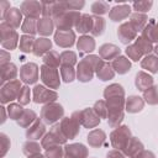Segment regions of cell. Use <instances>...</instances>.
Instances as JSON below:
<instances>
[{"instance_id": "5", "label": "cell", "mask_w": 158, "mask_h": 158, "mask_svg": "<svg viewBox=\"0 0 158 158\" xmlns=\"http://www.w3.org/2000/svg\"><path fill=\"white\" fill-rule=\"evenodd\" d=\"M21 89H22L21 81L17 80V79L4 84L1 86V90H0V101L2 104H7V102L17 99L19 95H20Z\"/></svg>"}, {"instance_id": "51", "label": "cell", "mask_w": 158, "mask_h": 158, "mask_svg": "<svg viewBox=\"0 0 158 158\" xmlns=\"http://www.w3.org/2000/svg\"><path fill=\"white\" fill-rule=\"evenodd\" d=\"M126 54L135 62H137L138 59H141V57L143 56V53L139 51V48L136 44H131L126 48Z\"/></svg>"}, {"instance_id": "52", "label": "cell", "mask_w": 158, "mask_h": 158, "mask_svg": "<svg viewBox=\"0 0 158 158\" xmlns=\"http://www.w3.org/2000/svg\"><path fill=\"white\" fill-rule=\"evenodd\" d=\"M30 95H31V91H30V88L27 85H23L21 91H20V95L17 98V101L20 105H26L30 102Z\"/></svg>"}, {"instance_id": "31", "label": "cell", "mask_w": 158, "mask_h": 158, "mask_svg": "<svg viewBox=\"0 0 158 158\" xmlns=\"http://www.w3.org/2000/svg\"><path fill=\"white\" fill-rule=\"evenodd\" d=\"M106 139V135L102 130H93L89 135H88V142L91 147H100L104 144Z\"/></svg>"}, {"instance_id": "46", "label": "cell", "mask_w": 158, "mask_h": 158, "mask_svg": "<svg viewBox=\"0 0 158 158\" xmlns=\"http://www.w3.org/2000/svg\"><path fill=\"white\" fill-rule=\"evenodd\" d=\"M23 110L25 109H22V105H20V104H10L6 109V111L9 114V117L12 118V120H16V121L20 118Z\"/></svg>"}, {"instance_id": "27", "label": "cell", "mask_w": 158, "mask_h": 158, "mask_svg": "<svg viewBox=\"0 0 158 158\" xmlns=\"http://www.w3.org/2000/svg\"><path fill=\"white\" fill-rule=\"evenodd\" d=\"M147 20H148V17H147L146 14L135 12V14H132V15L130 16V21H128V22H130L131 26L136 30V32H142L143 28H144L146 25H147Z\"/></svg>"}, {"instance_id": "22", "label": "cell", "mask_w": 158, "mask_h": 158, "mask_svg": "<svg viewBox=\"0 0 158 158\" xmlns=\"http://www.w3.org/2000/svg\"><path fill=\"white\" fill-rule=\"evenodd\" d=\"M142 151H143L142 142L136 137H131V139L128 141L127 146L123 148V154L128 156L130 158H136Z\"/></svg>"}, {"instance_id": "59", "label": "cell", "mask_w": 158, "mask_h": 158, "mask_svg": "<svg viewBox=\"0 0 158 158\" xmlns=\"http://www.w3.org/2000/svg\"><path fill=\"white\" fill-rule=\"evenodd\" d=\"M10 62V53H7L6 51H1V64L9 63Z\"/></svg>"}, {"instance_id": "23", "label": "cell", "mask_w": 158, "mask_h": 158, "mask_svg": "<svg viewBox=\"0 0 158 158\" xmlns=\"http://www.w3.org/2000/svg\"><path fill=\"white\" fill-rule=\"evenodd\" d=\"M44 132H46V127H44V123L40 120V118H37L31 126H30V128L26 131V137L28 138V139H40L43 135H44Z\"/></svg>"}, {"instance_id": "17", "label": "cell", "mask_w": 158, "mask_h": 158, "mask_svg": "<svg viewBox=\"0 0 158 158\" xmlns=\"http://www.w3.org/2000/svg\"><path fill=\"white\" fill-rule=\"evenodd\" d=\"M94 69L91 68V65L85 60V59H81L78 64V68H77V77H78V80L85 83V81H89L93 79V75H94Z\"/></svg>"}, {"instance_id": "41", "label": "cell", "mask_w": 158, "mask_h": 158, "mask_svg": "<svg viewBox=\"0 0 158 158\" xmlns=\"http://www.w3.org/2000/svg\"><path fill=\"white\" fill-rule=\"evenodd\" d=\"M143 98L151 105L158 104V86L152 85L151 88H148L147 90H144L143 91Z\"/></svg>"}, {"instance_id": "24", "label": "cell", "mask_w": 158, "mask_h": 158, "mask_svg": "<svg viewBox=\"0 0 158 158\" xmlns=\"http://www.w3.org/2000/svg\"><path fill=\"white\" fill-rule=\"evenodd\" d=\"M142 37L149 42H158V22L154 19H151L146 27L142 31Z\"/></svg>"}, {"instance_id": "6", "label": "cell", "mask_w": 158, "mask_h": 158, "mask_svg": "<svg viewBox=\"0 0 158 158\" xmlns=\"http://www.w3.org/2000/svg\"><path fill=\"white\" fill-rule=\"evenodd\" d=\"M72 117L86 128H93L100 123V117L95 114L94 109H84L80 111H75L73 112Z\"/></svg>"}, {"instance_id": "10", "label": "cell", "mask_w": 158, "mask_h": 158, "mask_svg": "<svg viewBox=\"0 0 158 158\" xmlns=\"http://www.w3.org/2000/svg\"><path fill=\"white\" fill-rule=\"evenodd\" d=\"M42 4V15L43 17H57L60 14L68 11L65 1H57V2H41Z\"/></svg>"}, {"instance_id": "47", "label": "cell", "mask_w": 158, "mask_h": 158, "mask_svg": "<svg viewBox=\"0 0 158 158\" xmlns=\"http://www.w3.org/2000/svg\"><path fill=\"white\" fill-rule=\"evenodd\" d=\"M60 63L65 65H74L77 63V54L72 51H64L60 54ZM60 64V65H62Z\"/></svg>"}, {"instance_id": "37", "label": "cell", "mask_w": 158, "mask_h": 158, "mask_svg": "<svg viewBox=\"0 0 158 158\" xmlns=\"http://www.w3.org/2000/svg\"><path fill=\"white\" fill-rule=\"evenodd\" d=\"M35 37L30 35H23L20 37V49L23 53H30L33 52V46H35Z\"/></svg>"}, {"instance_id": "60", "label": "cell", "mask_w": 158, "mask_h": 158, "mask_svg": "<svg viewBox=\"0 0 158 158\" xmlns=\"http://www.w3.org/2000/svg\"><path fill=\"white\" fill-rule=\"evenodd\" d=\"M0 109H1V110H0V111H1V123H4L5 120H6V118H5V110H6V109H5L4 106H1Z\"/></svg>"}, {"instance_id": "26", "label": "cell", "mask_w": 158, "mask_h": 158, "mask_svg": "<svg viewBox=\"0 0 158 158\" xmlns=\"http://www.w3.org/2000/svg\"><path fill=\"white\" fill-rule=\"evenodd\" d=\"M93 25H94V19L93 16L88 15V14H83L80 16V19L78 20L77 25H75V30L79 33H86V32H91L93 30Z\"/></svg>"}, {"instance_id": "55", "label": "cell", "mask_w": 158, "mask_h": 158, "mask_svg": "<svg viewBox=\"0 0 158 158\" xmlns=\"http://www.w3.org/2000/svg\"><path fill=\"white\" fill-rule=\"evenodd\" d=\"M67 2V7L68 10L70 11H77V10H80L83 6H84V1H65Z\"/></svg>"}, {"instance_id": "39", "label": "cell", "mask_w": 158, "mask_h": 158, "mask_svg": "<svg viewBox=\"0 0 158 158\" xmlns=\"http://www.w3.org/2000/svg\"><path fill=\"white\" fill-rule=\"evenodd\" d=\"M43 63L52 68H58L60 63V56L56 51H49L47 54L43 56Z\"/></svg>"}, {"instance_id": "44", "label": "cell", "mask_w": 158, "mask_h": 158, "mask_svg": "<svg viewBox=\"0 0 158 158\" xmlns=\"http://www.w3.org/2000/svg\"><path fill=\"white\" fill-rule=\"evenodd\" d=\"M60 75H62L63 81L70 83V81H73L74 78H75V72H74V69H73L72 65L62 64V65H60Z\"/></svg>"}, {"instance_id": "3", "label": "cell", "mask_w": 158, "mask_h": 158, "mask_svg": "<svg viewBox=\"0 0 158 158\" xmlns=\"http://www.w3.org/2000/svg\"><path fill=\"white\" fill-rule=\"evenodd\" d=\"M63 114H64V110H63L62 105H59L57 102H49V104H46L42 107V110H41V118L43 120L44 123L53 125L59 118L63 117Z\"/></svg>"}, {"instance_id": "13", "label": "cell", "mask_w": 158, "mask_h": 158, "mask_svg": "<svg viewBox=\"0 0 158 158\" xmlns=\"http://www.w3.org/2000/svg\"><path fill=\"white\" fill-rule=\"evenodd\" d=\"M60 128L67 138H74L79 133V126L80 123L74 120L73 117H63L62 121L59 122Z\"/></svg>"}, {"instance_id": "29", "label": "cell", "mask_w": 158, "mask_h": 158, "mask_svg": "<svg viewBox=\"0 0 158 158\" xmlns=\"http://www.w3.org/2000/svg\"><path fill=\"white\" fill-rule=\"evenodd\" d=\"M54 21L51 17H42L37 21V32L42 36H49L53 32Z\"/></svg>"}, {"instance_id": "36", "label": "cell", "mask_w": 158, "mask_h": 158, "mask_svg": "<svg viewBox=\"0 0 158 158\" xmlns=\"http://www.w3.org/2000/svg\"><path fill=\"white\" fill-rule=\"evenodd\" d=\"M104 96L105 99L109 98H118V96H125V90L120 84H111L105 88L104 90Z\"/></svg>"}, {"instance_id": "50", "label": "cell", "mask_w": 158, "mask_h": 158, "mask_svg": "<svg viewBox=\"0 0 158 158\" xmlns=\"http://www.w3.org/2000/svg\"><path fill=\"white\" fill-rule=\"evenodd\" d=\"M46 158H62L64 156V151L63 148L58 144V146H53L46 149Z\"/></svg>"}, {"instance_id": "1", "label": "cell", "mask_w": 158, "mask_h": 158, "mask_svg": "<svg viewBox=\"0 0 158 158\" xmlns=\"http://www.w3.org/2000/svg\"><path fill=\"white\" fill-rule=\"evenodd\" d=\"M107 106V122L111 127H118L120 122L123 118V107L125 99L122 96L118 98H109L106 99Z\"/></svg>"}, {"instance_id": "21", "label": "cell", "mask_w": 158, "mask_h": 158, "mask_svg": "<svg viewBox=\"0 0 158 158\" xmlns=\"http://www.w3.org/2000/svg\"><path fill=\"white\" fill-rule=\"evenodd\" d=\"M121 53V49L115 46V44H111V43H105L102 44L100 48H99V54H100V58L105 59V60H110V59H115L120 56Z\"/></svg>"}, {"instance_id": "30", "label": "cell", "mask_w": 158, "mask_h": 158, "mask_svg": "<svg viewBox=\"0 0 158 158\" xmlns=\"http://www.w3.org/2000/svg\"><path fill=\"white\" fill-rule=\"evenodd\" d=\"M111 65H112L114 70L117 72L118 74H125V73H127V72L130 70V68H131L130 60H128L126 57H123V56H118L117 58H115V59L112 60Z\"/></svg>"}, {"instance_id": "14", "label": "cell", "mask_w": 158, "mask_h": 158, "mask_svg": "<svg viewBox=\"0 0 158 158\" xmlns=\"http://www.w3.org/2000/svg\"><path fill=\"white\" fill-rule=\"evenodd\" d=\"M88 149L81 143H72L64 147V158H86Z\"/></svg>"}, {"instance_id": "57", "label": "cell", "mask_w": 158, "mask_h": 158, "mask_svg": "<svg viewBox=\"0 0 158 158\" xmlns=\"http://www.w3.org/2000/svg\"><path fill=\"white\" fill-rule=\"evenodd\" d=\"M107 158H125V154L121 153L118 149H112L107 152Z\"/></svg>"}, {"instance_id": "45", "label": "cell", "mask_w": 158, "mask_h": 158, "mask_svg": "<svg viewBox=\"0 0 158 158\" xmlns=\"http://www.w3.org/2000/svg\"><path fill=\"white\" fill-rule=\"evenodd\" d=\"M41 147L42 146H40L37 142H35V141H27L25 144H23V153L26 154V156H33V154H38L40 152H41Z\"/></svg>"}, {"instance_id": "48", "label": "cell", "mask_w": 158, "mask_h": 158, "mask_svg": "<svg viewBox=\"0 0 158 158\" xmlns=\"http://www.w3.org/2000/svg\"><path fill=\"white\" fill-rule=\"evenodd\" d=\"M91 11L93 14H95L96 16H100V15H104L109 11V4L105 2V1H95L93 5H91Z\"/></svg>"}, {"instance_id": "34", "label": "cell", "mask_w": 158, "mask_h": 158, "mask_svg": "<svg viewBox=\"0 0 158 158\" xmlns=\"http://www.w3.org/2000/svg\"><path fill=\"white\" fill-rule=\"evenodd\" d=\"M141 67L151 73H158V57L148 54L141 60Z\"/></svg>"}, {"instance_id": "12", "label": "cell", "mask_w": 158, "mask_h": 158, "mask_svg": "<svg viewBox=\"0 0 158 158\" xmlns=\"http://www.w3.org/2000/svg\"><path fill=\"white\" fill-rule=\"evenodd\" d=\"M21 12L28 17V19H35L37 20L40 17V15L42 14V4L38 1H32V0H27L23 1L20 6Z\"/></svg>"}, {"instance_id": "25", "label": "cell", "mask_w": 158, "mask_h": 158, "mask_svg": "<svg viewBox=\"0 0 158 158\" xmlns=\"http://www.w3.org/2000/svg\"><path fill=\"white\" fill-rule=\"evenodd\" d=\"M51 48H52V42L48 38H44V37L37 38L33 46V54L37 57L44 56L51 51Z\"/></svg>"}, {"instance_id": "15", "label": "cell", "mask_w": 158, "mask_h": 158, "mask_svg": "<svg viewBox=\"0 0 158 158\" xmlns=\"http://www.w3.org/2000/svg\"><path fill=\"white\" fill-rule=\"evenodd\" d=\"M74 41H75V33L72 30H68V31L57 30V32L54 33V42L59 47H63V48L72 47L74 44Z\"/></svg>"}, {"instance_id": "2", "label": "cell", "mask_w": 158, "mask_h": 158, "mask_svg": "<svg viewBox=\"0 0 158 158\" xmlns=\"http://www.w3.org/2000/svg\"><path fill=\"white\" fill-rule=\"evenodd\" d=\"M19 35L10 25H7L5 21L0 25V42L1 46L5 49H15L19 42Z\"/></svg>"}, {"instance_id": "11", "label": "cell", "mask_w": 158, "mask_h": 158, "mask_svg": "<svg viewBox=\"0 0 158 158\" xmlns=\"http://www.w3.org/2000/svg\"><path fill=\"white\" fill-rule=\"evenodd\" d=\"M20 78L26 84H33L38 79V67L36 63H26L20 69Z\"/></svg>"}, {"instance_id": "9", "label": "cell", "mask_w": 158, "mask_h": 158, "mask_svg": "<svg viewBox=\"0 0 158 158\" xmlns=\"http://www.w3.org/2000/svg\"><path fill=\"white\" fill-rule=\"evenodd\" d=\"M32 95H33V101L36 104H49L58 98L56 91L49 90L43 85H36L32 90Z\"/></svg>"}, {"instance_id": "38", "label": "cell", "mask_w": 158, "mask_h": 158, "mask_svg": "<svg viewBox=\"0 0 158 158\" xmlns=\"http://www.w3.org/2000/svg\"><path fill=\"white\" fill-rule=\"evenodd\" d=\"M96 75L101 79V80H109V79H112L114 75H115V70L112 68V65L107 62H104V64L99 68V70L96 72Z\"/></svg>"}, {"instance_id": "43", "label": "cell", "mask_w": 158, "mask_h": 158, "mask_svg": "<svg viewBox=\"0 0 158 158\" xmlns=\"http://www.w3.org/2000/svg\"><path fill=\"white\" fill-rule=\"evenodd\" d=\"M94 25H93V30H91V35L94 36H100L104 33V30H105V20L101 17V16H94Z\"/></svg>"}, {"instance_id": "40", "label": "cell", "mask_w": 158, "mask_h": 158, "mask_svg": "<svg viewBox=\"0 0 158 158\" xmlns=\"http://www.w3.org/2000/svg\"><path fill=\"white\" fill-rule=\"evenodd\" d=\"M21 31L25 32L26 35L33 36L37 32V21L35 19H28L26 17L21 25Z\"/></svg>"}, {"instance_id": "42", "label": "cell", "mask_w": 158, "mask_h": 158, "mask_svg": "<svg viewBox=\"0 0 158 158\" xmlns=\"http://www.w3.org/2000/svg\"><path fill=\"white\" fill-rule=\"evenodd\" d=\"M138 48H139V51L143 53V54H146V56H148L152 51H153V46H152V42H149L148 40H146V38H143L142 36H139L138 38H136V43H135Z\"/></svg>"}, {"instance_id": "4", "label": "cell", "mask_w": 158, "mask_h": 158, "mask_svg": "<svg viewBox=\"0 0 158 158\" xmlns=\"http://www.w3.org/2000/svg\"><path fill=\"white\" fill-rule=\"evenodd\" d=\"M80 14L79 11H65L63 14H60L59 16L54 17L53 21H54V26L58 28V31H68L70 30L73 26L75 27L78 20L80 19Z\"/></svg>"}, {"instance_id": "62", "label": "cell", "mask_w": 158, "mask_h": 158, "mask_svg": "<svg viewBox=\"0 0 158 158\" xmlns=\"http://www.w3.org/2000/svg\"><path fill=\"white\" fill-rule=\"evenodd\" d=\"M153 51L156 52V54H157V57H158V44H157V46H156V47L153 48Z\"/></svg>"}, {"instance_id": "18", "label": "cell", "mask_w": 158, "mask_h": 158, "mask_svg": "<svg viewBox=\"0 0 158 158\" xmlns=\"http://www.w3.org/2000/svg\"><path fill=\"white\" fill-rule=\"evenodd\" d=\"M0 73H1V86L11 80H15L17 75V68L14 63L9 62L5 64H1L0 67Z\"/></svg>"}, {"instance_id": "8", "label": "cell", "mask_w": 158, "mask_h": 158, "mask_svg": "<svg viewBox=\"0 0 158 158\" xmlns=\"http://www.w3.org/2000/svg\"><path fill=\"white\" fill-rule=\"evenodd\" d=\"M40 72H41V79L47 86H49L51 89L59 88V73L57 68H52V67L43 64Z\"/></svg>"}, {"instance_id": "33", "label": "cell", "mask_w": 158, "mask_h": 158, "mask_svg": "<svg viewBox=\"0 0 158 158\" xmlns=\"http://www.w3.org/2000/svg\"><path fill=\"white\" fill-rule=\"evenodd\" d=\"M36 120H37V117H36L35 111H33V110H30V109H25L23 112H22V115L20 116V118H19L16 122H17V125L21 126V127H28V126L32 125Z\"/></svg>"}, {"instance_id": "35", "label": "cell", "mask_w": 158, "mask_h": 158, "mask_svg": "<svg viewBox=\"0 0 158 158\" xmlns=\"http://www.w3.org/2000/svg\"><path fill=\"white\" fill-rule=\"evenodd\" d=\"M78 49H80L81 52H85V53H89L91 51H94L95 48V41L93 37L90 36H81L79 40H78Z\"/></svg>"}, {"instance_id": "58", "label": "cell", "mask_w": 158, "mask_h": 158, "mask_svg": "<svg viewBox=\"0 0 158 158\" xmlns=\"http://www.w3.org/2000/svg\"><path fill=\"white\" fill-rule=\"evenodd\" d=\"M136 158H156V157H154V154H153L152 152H149V151H144V149H143Z\"/></svg>"}, {"instance_id": "32", "label": "cell", "mask_w": 158, "mask_h": 158, "mask_svg": "<svg viewBox=\"0 0 158 158\" xmlns=\"http://www.w3.org/2000/svg\"><path fill=\"white\" fill-rule=\"evenodd\" d=\"M143 105H144V101L139 98V96H130L126 101V110L131 114H135V112H138L143 109Z\"/></svg>"}, {"instance_id": "61", "label": "cell", "mask_w": 158, "mask_h": 158, "mask_svg": "<svg viewBox=\"0 0 158 158\" xmlns=\"http://www.w3.org/2000/svg\"><path fill=\"white\" fill-rule=\"evenodd\" d=\"M28 158H46V156H42L41 153H38V154H33V156H30Z\"/></svg>"}, {"instance_id": "53", "label": "cell", "mask_w": 158, "mask_h": 158, "mask_svg": "<svg viewBox=\"0 0 158 158\" xmlns=\"http://www.w3.org/2000/svg\"><path fill=\"white\" fill-rule=\"evenodd\" d=\"M152 5H153L152 1H137V2H133V9L136 10V12L144 14L152 7Z\"/></svg>"}, {"instance_id": "20", "label": "cell", "mask_w": 158, "mask_h": 158, "mask_svg": "<svg viewBox=\"0 0 158 158\" xmlns=\"http://www.w3.org/2000/svg\"><path fill=\"white\" fill-rule=\"evenodd\" d=\"M22 12H21V10H19L17 7H11L9 11H7V14H6V16H5V22L7 23V25H10L12 28H19L20 27V25H22Z\"/></svg>"}, {"instance_id": "19", "label": "cell", "mask_w": 158, "mask_h": 158, "mask_svg": "<svg viewBox=\"0 0 158 158\" xmlns=\"http://www.w3.org/2000/svg\"><path fill=\"white\" fill-rule=\"evenodd\" d=\"M130 14H131V7H130V5L121 4V5L114 6V7L110 10L109 17H110V20H112V21H121V20L126 19Z\"/></svg>"}, {"instance_id": "56", "label": "cell", "mask_w": 158, "mask_h": 158, "mask_svg": "<svg viewBox=\"0 0 158 158\" xmlns=\"http://www.w3.org/2000/svg\"><path fill=\"white\" fill-rule=\"evenodd\" d=\"M10 9L11 7H10V2L9 1H6V0H1L0 1V10H1V19L2 20L5 19V16H6V14H7V11Z\"/></svg>"}, {"instance_id": "16", "label": "cell", "mask_w": 158, "mask_h": 158, "mask_svg": "<svg viewBox=\"0 0 158 158\" xmlns=\"http://www.w3.org/2000/svg\"><path fill=\"white\" fill-rule=\"evenodd\" d=\"M117 36L120 38V41L123 43V44H128L131 41L136 40V36H137V32L136 30L131 26L130 22H125L122 23L118 30H117Z\"/></svg>"}, {"instance_id": "54", "label": "cell", "mask_w": 158, "mask_h": 158, "mask_svg": "<svg viewBox=\"0 0 158 158\" xmlns=\"http://www.w3.org/2000/svg\"><path fill=\"white\" fill-rule=\"evenodd\" d=\"M0 146H1V152H0V157L2 158L7 149L10 148V139L7 138V136L5 133H0Z\"/></svg>"}, {"instance_id": "49", "label": "cell", "mask_w": 158, "mask_h": 158, "mask_svg": "<svg viewBox=\"0 0 158 158\" xmlns=\"http://www.w3.org/2000/svg\"><path fill=\"white\" fill-rule=\"evenodd\" d=\"M93 109H94L95 114H96L100 118H107V106H106V101H102V100L96 101Z\"/></svg>"}, {"instance_id": "7", "label": "cell", "mask_w": 158, "mask_h": 158, "mask_svg": "<svg viewBox=\"0 0 158 158\" xmlns=\"http://www.w3.org/2000/svg\"><path fill=\"white\" fill-rule=\"evenodd\" d=\"M111 144L115 149H122L127 146L128 141L131 139V131L127 126H118L116 130H114L110 135Z\"/></svg>"}, {"instance_id": "28", "label": "cell", "mask_w": 158, "mask_h": 158, "mask_svg": "<svg viewBox=\"0 0 158 158\" xmlns=\"http://www.w3.org/2000/svg\"><path fill=\"white\" fill-rule=\"evenodd\" d=\"M135 84H136L138 90L144 91V90H147L148 88H151L153 85V78L151 75H148L147 73H144V72H138L136 74Z\"/></svg>"}]
</instances>
